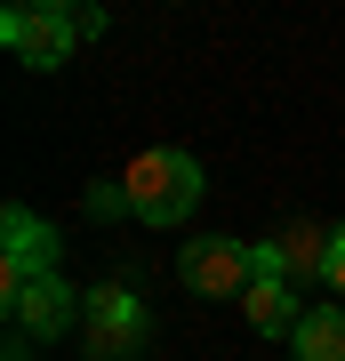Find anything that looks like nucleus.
<instances>
[{"mask_svg": "<svg viewBox=\"0 0 345 361\" xmlns=\"http://www.w3.org/2000/svg\"><path fill=\"white\" fill-rule=\"evenodd\" d=\"M8 361H25V353H8Z\"/></svg>", "mask_w": 345, "mask_h": 361, "instance_id": "12", "label": "nucleus"}, {"mask_svg": "<svg viewBox=\"0 0 345 361\" xmlns=\"http://www.w3.org/2000/svg\"><path fill=\"white\" fill-rule=\"evenodd\" d=\"M0 313H8V329H16V337H32V345H40V337H64V329L80 322V297H73V289H64L56 273H49V281L16 289Z\"/></svg>", "mask_w": 345, "mask_h": 361, "instance_id": "7", "label": "nucleus"}, {"mask_svg": "<svg viewBox=\"0 0 345 361\" xmlns=\"http://www.w3.org/2000/svg\"><path fill=\"white\" fill-rule=\"evenodd\" d=\"M177 281H185L193 297H249V289H257V249L225 241V233L185 241V249H177Z\"/></svg>", "mask_w": 345, "mask_h": 361, "instance_id": "5", "label": "nucleus"}, {"mask_svg": "<svg viewBox=\"0 0 345 361\" xmlns=\"http://www.w3.org/2000/svg\"><path fill=\"white\" fill-rule=\"evenodd\" d=\"M305 297H297L289 281H257L249 297H241V322L257 329V337H297V322H305Z\"/></svg>", "mask_w": 345, "mask_h": 361, "instance_id": "8", "label": "nucleus"}, {"mask_svg": "<svg viewBox=\"0 0 345 361\" xmlns=\"http://www.w3.org/2000/svg\"><path fill=\"white\" fill-rule=\"evenodd\" d=\"M289 353L297 361H345V305H313L305 322H297Z\"/></svg>", "mask_w": 345, "mask_h": 361, "instance_id": "9", "label": "nucleus"}, {"mask_svg": "<svg viewBox=\"0 0 345 361\" xmlns=\"http://www.w3.org/2000/svg\"><path fill=\"white\" fill-rule=\"evenodd\" d=\"M321 281H329L337 305H345V225H337V249H329V273H321Z\"/></svg>", "mask_w": 345, "mask_h": 361, "instance_id": "11", "label": "nucleus"}, {"mask_svg": "<svg viewBox=\"0 0 345 361\" xmlns=\"http://www.w3.org/2000/svg\"><path fill=\"white\" fill-rule=\"evenodd\" d=\"M0 40H8V56L16 65H32V73H56L64 56H73V40H80V8H8L0 16Z\"/></svg>", "mask_w": 345, "mask_h": 361, "instance_id": "4", "label": "nucleus"}, {"mask_svg": "<svg viewBox=\"0 0 345 361\" xmlns=\"http://www.w3.org/2000/svg\"><path fill=\"white\" fill-rule=\"evenodd\" d=\"M80 345H89V361H128L145 345V297L128 281H97L80 305Z\"/></svg>", "mask_w": 345, "mask_h": 361, "instance_id": "2", "label": "nucleus"}, {"mask_svg": "<svg viewBox=\"0 0 345 361\" xmlns=\"http://www.w3.org/2000/svg\"><path fill=\"white\" fill-rule=\"evenodd\" d=\"M89 217H97V225L128 217V193H121V177H97V185H89Z\"/></svg>", "mask_w": 345, "mask_h": 361, "instance_id": "10", "label": "nucleus"}, {"mask_svg": "<svg viewBox=\"0 0 345 361\" xmlns=\"http://www.w3.org/2000/svg\"><path fill=\"white\" fill-rule=\"evenodd\" d=\"M121 193H128V217L137 225H185L201 209V161L177 153V145H153L121 169Z\"/></svg>", "mask_w": 345, "mask_h": 361, "instance_id": "1", "label": "nucleus"}, {"mask_svg": "<svg viewBox=\"0 0 345 361\" xmlns=\"http://www.w3.org/2000/svg\"><path fill=\"white\" fill-rule=\"evenodd\" d=\"M0 305H8L16 289H32V281H49L56 273V225L49 217H32L25 201H8V217H0Z\"/></svg>", "mask_w": 345, "mask_h": 361, "instance_id": "3", "label": "nucleus"}, {"mask_svg": "<svg viewBox=\"0 0 345 361\" xmlns=\"http://www.w3.org/2000/svg\"><path fill=\"white\" fill-rule=\"evenodd\" d=\"M257 249V281H305V273H329V249H337V225H321V217H297L282 225L273 241H249Z\"/></svg>", "mask_w": 345, "mask_h": 361, "instance_id": "6", "label": "nucleus"}]
</instances>
